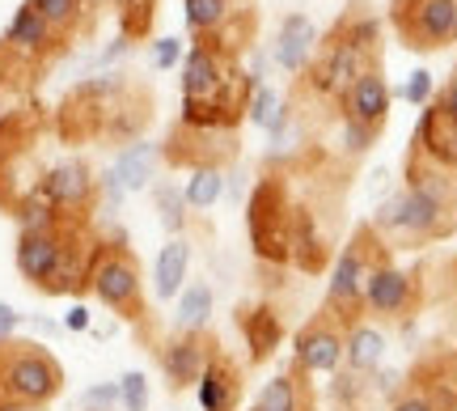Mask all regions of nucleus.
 Instances as JSON below:
<instances>
[{
  "label": "nucleus",
  "instance_id": "obj_23",
  "mask_svg": "<svg viewBox=\"0 0 457 411\" xmlns=\"http://www.w3.org/2000/svg\"><path fill=\"white\" fill-rule=\"evenodd\" d=\"M318 26H313L310 13H288L279 21L276 30V43H271V60H276L288 77H301L305 64L313 60V51H318Z\"/></svg>",
  "mask_w": 457,
  "mask_h": 411
},
{
  "label": "nucleus",
  "instance_id": "obj_13",
  "mask_svg": "<svg viewBox=\"0 0 457 411\" xmlns=\"http://www.w3.org/2000/svg\"><path fill=\"white\" fill-rule=\"evenodd\" d=\"M216 348H220V340H216L212 331H174L170 340H162L153 352H157V365H162V373H165V386L174 395L199 386V378H204V369H208Z\"/></svg>",
  "mask_w": 457,
  "mask_h": 411
},
{
  "label": "nucleus",
  "instance_id": "obj_19",
  "mask_svg": "<svg viewBox=\"0 0 457 411\" xmlns=\"http://www.w3.org/2000/svg\"><path fill=\"white\" fill-rule=\"evenodd\" d=\"M242 398H245V373H242V365H237V356L220 344L195 386V403H199V411H237Z\"/></svg>",
  "mask_w": 457,
  "mask_h": 411
},
{
  "label": "nucleus",
  "instance_id": "obj_1",
  "mask_svg": "<svg viewBox=\"0 0 457 411\" xmlns=\"http://www.w3.org/2000/svg\"><path fill=\"white\" fill-rule=\"evenodd\" d=\"M369 68H386V43H381V17L373 13L369 0H347L330 30L318 38V51L305 64L301 77H293L288 102L296 115L310 111H335L339 98L352 89L356 77Z\"/></svg>",
  "mask_w": 457,
  "mask_h": 411
},
{
  "label": "nucleus",
  "instance_id": "obj_26",
  "mask_svg": "<svg viewBox=\"0 0 457 411\" xmlns=\"http://www.w3.org/2000/svg\"><path fill=\"white\" fill-rule=\"evenodd\" d=\"M34 9H38V17L47 21L51 30L64 38L68 47L77 43V38H85V34H94V26H98V9L89 4V0H30Z\"/></svg>",
  "mask_w": 457,
  "mask_h": 411
},
{
  "label": "nucleus",
  "instance_id": "obj_10",
  "mask_svg": "<svg viewBox=\"0 0 457 411\" xmlns=\"http://www.w3.org/2000/svg\"><path fill=\"white\" fill-rule=\"evenodd\" d=\"M390 26L415 55H432L453 43L457 0H390Z\"/></svg>",
  "mask_w": 457,
  "mask_h": 411
},
{
  "label": "nucleus",
  "instance_id": "obj_22",
  "mask_svg": "<svg viewBox=\"0 0 457 411\" xmlns=\"http://www.w3.org/2000/svg\"><path fill=\"white\" fill-rule=\"evenodd\" d=\"M293 272H305V276H322L330 259V238L322 230V221L310 204H293Z\"/></svg>",
  "mask_w": 457,
  "mask_h": 411
},
{
  "label": "nucleus",
  "instance_id": "obj_6",
  "mask_svg": "<svg viewBox=\"0 0 457 411\" xmlns=\"http://www.w3.org/2000/svg\"><path fill=\"white\" fill-rule=\"evenodd\" d=\"M394 250L377 238V230L369 221H360L352 238L343 242V250L335 255L327 276V297H322V310H330L343 323V331L364 323V280L381 259H390Z\"/></svg>",
  "mask_w": 457,
  "mask_h": 411
},
{
  "label": "nucleus",
  "instance_id": "obj_16",
  "mask_svg": "<svg viewBox=\"0 0 457 411\" xmlns=\"http://www.w3.org/2000/svg\"><path fill=\"white\" fill-rule=\"evenodd\" d=\"M77 221H64V225H55V230H34V233H17V247H13V264L21 272V280L38 289V293H47L55 272H60V259H64L68 250V233H72Z\"/></svg>",
  "mask_w": 457,
  "mask_h": 411
},
{
  "label": "nucleus",
  "instance_id": "obj_27",
  "mask_svg": "<svg viewBox=\"0 0 457 411\" xmlns=\"http://www.w3.org/2000/svg\"><path fill=\"white\" fill-rule=\"evenodd\" d=\"M157 165H162V145H153V140H131V145L119 148L111 174L119 179V187L131 196V191H145V187H153V179H157Z\"/></svg>",
  "mask_w": 457,
  "mask_h": 411
},
{
  "label": "nucleus",
  "instance_id": "obj_5",
  "mask_svg": "<svg viewBox=\"0 0 457 411\" xmlns=\"http://www.w3.org/2000/svg\"><path fill=\"white\" fill-rule=\"evenodd\" d=\"M89 293L98 297L111 314H119L123 323H131L140 335L148 331L145 272H140V259L131 255L123 233L98 238V255H94V267H89Z\"/></svg>",
  "mask_w": 457,
  "mask_h": 411
},
{
  "label": "nucleus",
  "instance_id": "obj_41",
  "mask_svg": "<svg viewBox=\"0 0 457 411\" xmlns=\"http://www.w3.org/2000/svg\"><path fill=\"white\" fill-rule=\"evenodd\" d=\"M94 327V314L85 310V306H72V310L64 314V331H72V335H81V331Z\"/></svg>",
  "mask_w": 457,
  "mask_h": 411
},
{
  "label": "nucleus",
  "instance_id": "obj_36",
  "mask_svg": "<svg viewBox=\"0 0 457 411\" xmlns=\"http://www.w3.org/2000/svg\"><path fill=\"white\" fill-rule=\"evenodd\" d=\"M119 407V382H94L81 395V411H114Z\"/></svg>",
  "mask_w": 457,
  "mask_h": 411
},
{
  "label": "nucleus",
  "instance_id": "obj_38",
  "mask_svg": "<svg viewBox=\"0 0 457 411\" xmlns=\"http://www.w3.org/2000/svg\"><path fill=\"white\" fill-rule=\"evenodd\" d=\"M182 60V38H157L153 43V68H174Z\"/></svg>",
  "mask_w": 457,
  "mask_h": 411
},
{
  "label": "nucleus",
  "instance_id": "obj_35",
  "mask_svg": "<svg viewBox=\"0 0 457 411\" xmlns=\"http://www.w3.org/2000/svg\"><path fill=\"white\" fill-rule=\"evenodd\" d=\"M148 398H153L148 378L140 373V369H128V373L119 378V407L123 411H148Z\"/></svg>",
  "mask_w": 457,
  "mask_h": 411
},
{
  "label": "nucleus",
  "instance_id": "obj_3",
  "mask_svg": "<svg viewBox=\"0 0 457 411\" xmlns=\"http://www.w3.org/2000/svg\"><path fill=\"white\" fill-rule=\"evenodd\" d=\"M377 238L390 250H420V247H436V242H449L457 233V213L436 204L424 191H411V187H398L394 196H386L377 204L373 221Z\"/></svg>",
  "mask_w": 457,
  "mask_h": 411
},
{
  "label": "nucleus",
  "instance_id": "obj_40",
  "mask_svg": "<svg viewBox=\"0 0 457 411\" xmlns=\"http://www.w3.org/2000/svg\"><path fill=\"white\" fill-rule=\"evenodd\" d=\"M17 327H21V314H17L9 301H0V344H4V340H17Z\"/></svg>",
  "mask_w": 457,
  "mask_h": 411
},
{
  "label": "nucleus",
  "instance_id": "obj_18",
  "mask_svg": "<svg viewBox=\"0 0 457 411\" xmlns=\"http://www.w3.org/2000/svg\"><path fill=\"white\" fill-rule=\"evenodd\" d=\"M237 331H242V344H245L250 365H267L279 348H284V340H288V327H284L279 310L267 301V297L237 306Z\"/></svg>",
  "mask_w": 457,
  "mask_h": 411
},
{
  "label": "nucleus",
  "instance_id": "obj_24",
  "mask_svg": "<svg viewBox=\"0 0 457 411\" xmlns=\"http://www.w3.org/2000/svg\"><path fill=\"white\" fill-rule=\"evenodd\" d=\"M386 331L377 327V323H356V327H347L343 335V369H352L356 378H373L381 361H386Z\"/></svg>",
  "mask_w": 457,
  "mask_h": 411
},
{
  "label": "nucleus",
  "instance_id": "obj_44",
  "mask_svg": "<svg viewBox=\"0 0 457 411\" xmlns=\"http://www.w3.org/2000/svg\"><path fill=\"white\" fill-rule=\"evenodd\" d=\"M453 43H457V26H453Z\"/></svg>",
  "mask_w": 457,
  "mask_h": 411
},
{
  "label": "nucleus",
  "instance_id": "obj_12",
  "mask_svg": "<svg viewBox=\"0 0 457 411\" xmlns=\"http://www.w3.org/2000/svg\"><path fill=\"white\" fill-rule=\"evenodd\" d=\"M0 47L9 51V55H17L21 64H30L34 72H47L51 60H60L68 51V43L38 17V9H34L30 0H21L17 13L9 17L4 34H0Z\"/></svg>",
  "mask_w": 457,
  "mask_h": 411
},
{
  "label": "nucleus",
  "instance_id": "obj_30",
  "mask_svg": "<svg viewBox=\"0 0 457 411\" xmlns=\"http://www.w3.org/2000/svg\"><path fill=\"white\" fill-rule=\"evenodd\" d=\"M174 301H179V306H174V331H208L212 310H216V297L204 280H191Z\"/></svg>",
  "mask_w": 457,
  "mask_h": 411
},
{
  "label": "nucleus",
  "instance_id": "obj_43",
  "mask_svg": "<svg viewBox=\"0 0 457 411\" xmlns=\"http://www.w3.org/2000/svg\"><path fill=\"white\" fill-rule=\"evenodd\" d=\"M453 323H457V297H453Z\"/></svg>",
  "mask_w": 457,
  "mask_h": 411
},
{
  "label": "nucleus",
  "instance_id": "obj_45",
  "mask_svg": "<svg viewBox=\"0 0 457 411\" xmlns=\"http://www.w3.org/2000/svg\"><path fill=\"white\" fill-rule=\"evenodd\" d=\"M453 72H457V64H453Z\"/></svg>",
  "mask_w": 457,
  "mask_h": 411
},
{
  "label": "nucleus",
  "instance_id": "obj_20",
  "mask_svg": "<svg viewBox=\"0 0 457 411\" xmlns=\"http://www.w3.org/2000/svg\"><path fill=\"white\" fill-rule=\"evenodd\" d=\"M407 148H415L432 165H441L445 174H457V119L445 115L436 102H428L420 111V123H415Z\"/></svg>",
  "mask_w": 457,
  "mask_h": 411
},
{
  "label": "nucleus",
  "instance_id": "obj_29",
  "mask_svg": "<svg viewBox=\"0 0 457 411\" xmlns=\"http://www.w3.org/2000/svg\"><path fill=\"white\" fill-rule=\"evenodd\" d=\"M250 9H259V0H182V21L195 38V34H208L233 17L250 13Z\"/></svg>",
  "mask_w": 457,
  "mask_h": 411
},
{
  "label": "nucleus",
  "instance_id": "obj_37",
  "mask_svg": "<svg viewBox=\"0 0 457 411\" xmlns=\"http://www.w3.org/2000/svg\"><path fill=\"white\" fill-rule=\"evenodd\" d=\"M398 98H407V102H415V106H428L432 102V72H411V81L398 89Z\"/></svg>",
  "mask_w": 457,
  "mask_h": 411
},
{
  "label": "nucleus",
  "instance_id": "obj_31",
  "mask_svg": "<svg viewBox=\"0 0 457 411\" xmlns=\"http://www.w3.org/2000/svg\"><path fill=\"white\" fill-rule=\"evenodd\" d=\"M114 13H119V34L128 43H145L157 30L162 0H114Z\"/></svg>",
  "mask_w": 457,
  "mask_h": 411
},
{
  "label": "nucleus",
  "instance_id": "obj_33",
  "mask_svg": "<svg viewBox=\"0 0 457 411\" xmlns=\"http://www.w3.org/2000/svg\"><path fill=\"white\" fill-rule=\"evenodd\" d=\"M225 196V170H191V179L182 182V199L191 213H208L216 199Z\"/></svg>",
  "mask_w": 457,
  "mask_h": 411
},
{
  "label": "nucleus",
  "instance_id": "obj_42",
  "mask_svg": "<svg viewBox=\"0 0 457 411\" xmlns=\"http://www.w3.org/2000/svg\"><path fill=\"white\" fill-rule=\"evenodd\" d=\"M89 4H94V9H102V4H114V0H89Z\"/></svg>",
  "mask_w": 457,
  "mask_h": 411
},
{
  "label": "nucleus",
  "instance_id": "obj_34",
  "mask_svg": "<svg viewBox=\"0 0 457 411\" xmlns=\"http://www.w3.org/2000/svg\"><path fill=\"white\" fill-rule=\"evenodd\" d=\"M381 140V132H373V128H360V123H347V119H339V148L347 162H360L364 153H373V145Z\"/></svg>",
  "mask_w": 457,
  "mask_h": 411
},
{
  "label": "nucleus",
  "instance_id": "obj_8",
  "mask_svg": "<svg viewBox=\"0 0 457 411\" xmlns=\"http://www.w3.org/2000/svg\"><path fill=\"white\" fill-rule=\"evenodd\" d=\"M128 72H98V77H85L64 94L60 111H55V132L64 145H89V140H102V128H106V115H111L114 98L128 89Z\"/></svg>",
  "mask_w": 457,
  "mask_h": 411
},
{
  "label": "nucleus",
  "instance_id": "obj_39",
  "mask_svg": "<svg viewBox=\"0 0 457 411\" xmlns=\"http://www.w3.org/2000/svg\"><path fill=\"white\" fill-rule=\"evenodd\" d=\"M432 102H436V106H441L449 119H457V72L441 85V89H436V94H432Z\"/></svg>",
  "mask_w": 457,
  "mask_h": 411
},
{
  "label": "nucleus",
  "instance_id": "obj_32",
  "mask_svg": "<svg viewBox=\"0 0 457 411\" xmlns=\"http://www.w3.org/2000/svg\"><path fill=\"white\" fill-rule=\"evenodd\" d=\"M153 208H157V221H162V230L170 233V238H182V233H187L191 208H187V199H182V187L157 182V187H153Z\"/></svg>",
  "mask_w": 457,
  "mask_h": 411
},
{
  "label": "nucleus",
  "instance_id": "obj_21",
  "mask_svg": "<svg viewBox=\"0 0 457 411\" xmlns=\"http://www.w3.org/2000/svg\"><path fill=\"white\" fill-rule=\"evenodd\" d=\"M250 411H322V403H318V386H313L310 373L288 361L276 378L262 382Z\"/></svg>",
  "mask_w": 457,
  "mask_h": 411
},
{
  "label": "nucleus",
  "instance_id": "obj_7",
  "mask_svg": "<svg viewBox=\"0 0 457 411\" xmlns=\"http://www.w3.org/2000/svg\"><path fill=\"white\" fill-rule=\"evenodd\" d=\"M428 301H432V293H428V264L398 267L390 255L364 280V318L381 323V327H411L424 314Z\"/></svg>",
  "mask_w": 457,
  "mask_h": 411
},
{
  "label": "nucleus",
  "instance_id": "obj_28",
  "mask_svg": "<svg viewBox=\"0 0 457 411\" xmlns=\"http://www.w3.org/2000/svg\"><path fill=\"white\" fill-rule=\"evenodd\" d=\"M187 276H191V242L187 238H170L157 250V264H153V297L157 301H174L187 289Z\"/></svg>",
  "mask_w": 457,
  "mask_h": 411
},
{
  "label": "nucleus",
  "instance_id": "obj_15",
  "mask_svg": "<svg viewBox=\"0 0 457 411\" xmlns=\"http://www.w3.org/2000/svg\"><path fill=\"white\" fill-rule=\"evenodd\" d=\"M403 386L424 395L436 411H457V344L424 348L403 373Z\"/></svg>",
  "mask_w": 457,
  "mask_h": 411
},
{
  "label": "nucleus",
  "instance_id": "obj_14",
  "mask_svg": "<svg viewBox=\"0 0 457 411\" xmlns=\"http://www.w3.org/2000/svg\"><path fill=\"white\" fill-rule=\"evenodd\" d=\"M343 323L330 310L318 306V314H310L293 335V365L305 373H335L343 369Z\"/></svg>",
  "mask_w": 457,
  "mask_h": 411
},
{
  "label": "nucleus",
  "instance_id": "obj_9",
  "mask_svg": "<svg viewBox=\"0 0 457 411\" xmlns=\"http://www.w3.org/2000/svg\"><path fill=\"white\" fill-rule=\"evenodd\" d=\"M242 157V132L228 128H191L174 123L162 140V162L174 170H225Z\"/></svg>",
  "mask_w": 457,
  "mask_h": 411
},
{
  "label": "nucleus",
  "instance_id": "obj_2",
  "mask_svg": "<svg viewBox=\"0 0 457 411\" xmlns=\"http://www.w3.org/2000/svg\"><path fill=\"white\" fill-rule=\"evenodd\" d=\"M293 174L267 165L245 196V233H250V250L254 264L267 267H293Z\"/></svg>",
  "mask_w": 457,
  "mask_h": 411
},
{
  "label": "nucleus",
  "instance_id": "obj_25",
  "mask_svg": "<svg viewBox=\"0 0 457 411\" xmlns=\"http://www.w3.org/2000/svg\"><path fill=\"white\" fill-rule=\"evenodd\" d=\"M254 38H259V9L233 17V21H225V26H216V30H208V34H195L191 43H195V47H208L212 55L228 60V64H237L245 51L254 47Z\"/></svg>",
  "mask_w": 457,
  "mask_h": 411
},
{
  "label": "nucleus",
  "instance_id": "obj_11",
  "mask_svg": "<svg viewBox=\"0 0 457 411\" xmlns=\"http://www.w3.org/2000/svg\"><path fill=\"white\" fill-rule=\"evenodd\" d=\"M38 191L64 221H77V225H94V213L102 208L98 174L85 157H64V162L47 165L38 174Z\"/></svg>",
  "mask_w": 457,
  "mask_h": 411
},
{
  "label": "nucleus",
  "instance_id": "obj_17",
  "mask_svg": "<svg viewBox=\"0 0 457 411\" xmlns=\"http://www.w3.org/2000/svg\"><path fill=\"white\" fill-rule=\"evenodd\" d=\"M390 81H386V68H369L364 77L352 81V89L339 98L335 106V119H347V123H360V128H373V132H386L390 123Z\"/></svg>",
  "mask_w": 457,
  "mask_h": 411
},
{
  "label": "nucleus",
  "instance_id": "obj_4",
  "mask_svg": "<svg viewBox=\"0 0 457 411\" xmlns=\"http://www.w3.org/2000/svg\"><path fill=\"white\" fill-rule=\"evenodd\" d=\"M64 390V365L34 340L0 344V411H43Z\"/></svg>",
  "mask_w": 457,
  "mask_h": 411
}]
</instances>
